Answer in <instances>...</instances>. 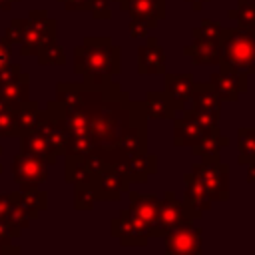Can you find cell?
<instances>
[{
	"label": "cell",
	"instance_id": "obj_1",
	"mask_svg": "<svg viewBox=\"0 0 255 255\" xmlns=\"http://www.w3.org/2000/svg\"><path fill=\"white\" fill-rule=\"evenodd\" d=\"M120 48L112 44L108 36H86L80 46L74 48V72L86 82L104 84L118 76L122 70Z\"/></svg>",
	"mask_w": 255,
	"mask_h": 255
},
{
	"label": "cell",
	"instance_id": "obj_2",
	"mask_svg": "<svg viewBox=\"0 0 255 255\" xmlns=\"http://www.w3.org/2000/svg\"><path fill=\"white\" fill-rule=\"evenodd\" d=\"M221 70H237L255 74V30L251 28H223L221 32Z\"/></svg>",
	"mask_w": 255,
	"mask_h": 255
},
{
	"label": "cell",
	"instance_id": "obj_3",
	"mask_svg": "<svg viewBox=\"0 0 255 255\" xmlns=\"http://www.w3.org/2000/svg\"><path fill=\"white\" fill-rule=\"evenodd\" d=\"M114 145L128 157L147 151V116L143 110V102L129 100L126 122Z\"/></svg>",
	"mask_w": 255,
	"mask_h": 255
},
{
	"label": "cell",
	"instance_id": "obj_4",
	"mask_svg": "<svg viewBox=\"0 0 255 255\" xmlns=\"http://www.w3.org/2000/svg\"><path fill=\"white\" fill-rule=\"evenodd\" d=\"M58 38V24L46 10H30L24 22V36L20 46L22 56H36L46 44Z\"/></svg>",
	"mask_w": 255,
	"mask_h": 255
},
{
	"label": "cell",
	"instance_id": "obj_5",
	"mask_svg": "<svg viewBox=\"0 0 255 255\" xmlns=\"http://www.w3.org/2000/svg\"><path fill=\"white\" fill-rule=\"evenodd\" d=\"M207 191L211 201L229 199V165L219 157H203L189 171Z\"/></svg>",
	"mask_w": 255,
	"mask_h": 255
},
{
	"label": "cell",
	"instance_id": "obj_6",
	"mask_svg": "<svg viewBox=\"0 0 255 255\" xmlns=\"http://www.w3.org/2000/svg\"><path fill=\"white\" fill-rule=\"evenodd\" d=\"M36 131H40L56 147L60 157L64 155V147H66V139H68V129H66V122H64V114H62L60 102L52 100V102H48L46 110H40Z\"/></svg>",
	"mask_w": 255,
	"mask_h": 255
},
{
	"label": "cell",
	"instance_id": "obj_7",
	"mask_svg": "<svg viewBox=\"0 0 255 255\" xmlns=\"http://www.w3.org/2000/svg\"><path fill=\"white\" fill-rule=\"evenodd\" d=\"M0 100L14 108L30 100V74L22 72L18 64L10 62L0 72Z\"/></svg>",
	"mask_w": 255,
	"mask_h": 255
},
{
	"label": "cell",
	"instance_id": "obj_8",
	"mask_svg": "<svg viewBox=\"0 0 255 255\" xmlns=\"http://www.w3.org/2000/svg\"><path fill=\"white\" fill-rule=\"evenodd\" d=\"M203 243V229L187 221L177 229L163 235V247L167 255H199Z\"/></svg>",
	"mask_w": 255,
	"mask_h": 255
},
{
	"label": "cell",
	"instance_id": "obj_9",
	"mask_svg": "<svg viewBox=\"0 0 255 255\" xmlns=\"http://www.w3.org/2000/svg\"><path fill=\"white\" fill-rule=\"evenodd\" d=\"M128 197H129V207H128L129 217L139 227L147 229L149 237H155L157 215H159V197L155 193H137V191H128Z\"/></svg>",
	"mask_w": 255,
	"mask_h": 255
},
{
	"label": "cell",
	"instance_id": "obj_10",
	"mask_svg": "<svg viewBox=\"0 0 255 255\" xmlns=\"http://www.w3.org/2000/svg\"><path fill=\"white\" fill-rule=\"evenodd\" d=\"M90 183L98 201H120L122 193L129 191V181L126 179V175L112 165H106L100 173L92 175Z\"/></svg>",
	"mask_w": 255,
	"mask_h": 255
},
{
	"label": "cell",
	"instance_id": "obj_11",
	"mask_svg": "<svg viewBox=\"0 0 255 255\" xmlns=\"http://www.w3.org/2000/svg\"><path fill=\"white\" fill-rule=\"evenodd\" d=\"M193 221L187 211L183 201L175 197L173 191H165L163 199H159V215H157V227H155V237H163L165 233L177 229L179 225Z\"/></svg>",
	"mask_w": 255,
	"mask_h": 255
},
{
	"label": "cell",
	"instance_id": "obj_12",
	"mask_svg": "<svg viewBox=\"0 0 255 255\" xmlns=\"http://www.w3.org/2000/svg\"><path fill=\"white\" fill-rule=\"evenodd\" d=\"M12 175L18 185H40L48 181V163L32 153L20 151L12 161Z\"/></svg>",
	"mask_w": 255,
	"mask_h": 255
},
{
	"label": "cell",
	"instance_id": "obj_13",
	"mask_svg": "<svg viewBox=\"0 0 255 255\" xmlns=\"http://www.w3.org/2000/svg\"><path fill=\"white\" fill-rule=\"evenodd\" d=\"M207 82L211 84L221 102H237L239 96L247 92V72L219 70L213 72Z\"/></svg>",
	"mask_w": 255,
	"mask_h": 255
},
{
	"label": "cell",
	"instance_id": "obj_14",
	"mask_svg": "<svg viewBox=\"0 0 255 255\" xmlns=\"http://www.w3.org/2000/svg\"><path fill=\"white\" fill-rule=\"evenodd\" d=\"M110 233H112L114 237H118L124 247H128V245H129V247H143V245H147V241L151 239L149 233H147V229L139 227V225L129 217L128 209H122L120 215L110 221Z\"/></svg>",
	"mask_w": 255,
	"mask_h": 255
},
{
	"label": "cell",
	"instance_id": "obj_15",
	"mask_svg": "<svg viewBox=\"0 0 255 255\" xmlns=\"http://www.w3.org/2000/svg\"><path fill=\"white\" fill-rule=\"evenodd\" d=\"M137 74H165V52L153 36H145V44L137 48Z\"/></svg>",
	"mask_w": 255,
	"mask_h": 255
},
{
	"label": "cell",
	"instance_id": "obj_16",
	"mask_svg": "<svg viewBox=\"0 0 255 255\" xmlns=\"http://www.w3.org/2000/svg\"><path fill=\"white\" fill-rule=\"evenodd\" d=\"M183 181H185V191H183V205H185V211L191 219H201L205 211L211 209V197L207 195V191L203 189V185L191 175V173H185L183 175Z\"/></svg>",
	"mask_w": 255,
	"mask_h": 255
},
{
	"label": "cell",
	"instance_id": "obj_17",
	"mask_svg": "<svg viewBox=\"0 0 255 255\" xmlns=\"http://www.w3.org/2000/svg\"><path fill=\"white\" fill-rule=\"evenodd\" d=\"M141 102H143V110H145L147 120H171V118H175V112L183 110L165 92H153L151 90L145 94V98Z\"/></svg>",
	"mask_w": 255,
	"mask_h": 255
},
{
	"label": "cell",
	"instance_id": "obj_18",
	"mask_svg": "<svg viewBox=\"0 0 255 255\" xmlns=\"http://www.w3.org/2000/svg\"><path fill=\"white\" fill-rule=\"evenodd\" d=\"M20 151L32 153V155L40 157L48 165H54L58 161V157H60V153L56 151V147L40 131H36V129L20 135Z\"/></svg>",
	"mask_w": 255,
	"mask_h": 255
},
{
	"label": "cell",
	"instance_id": "obj_19",
	"mask_svg": "<svg viewBox=\"0 0 255 255\" xmlns=\"http://www.w3.org/2000/svg\"><path fill=\"white\" fill-rule=\"evenodd\" d=\"M183 54L189 56L195 66H215L221 58V44L213 40L193 38V42L183 48Z\"/></svg>",
	"mask_w": 255,
	"mask_h": 255
},
{
	"label": "cell",
	"instance_id": "obj_20",
	"mask_svg": "<svg viewBox=\"0 0 255 255\" xmlns=\"http://www.w3.org/2000/svg\"><path fill=\"white\" fill-rule=\"evenodd\" d=\"M195 88V78L193 74H163V92L175 100L181 108L191 100Z\"/></svg>",
	"mask_w": 255,
	"mask_h": 255
},
{
	"label": "cell",
	"instance_id": "obj_21",
	"mask_svg": "<svg viewBox=\"0 0 255 255\" xmlns=\"http://www.w3.org/2000/svg\"><path fill=\"white\" fill-rule=\"evenodd\" d=\"M155 171H157V155L143 151V153L129 157L124 175L129 183H145L149 175H153Z\"/></svg>",
	"mask_w": 255,
	"mask_h": 255
},
{
	"label": "cell",
	"instance_id": "obj_22",
	"mask_svg": "<svg viewBox=\"0 0 255 255\" xmlns=\"http://www.w3.org/2000/svg\"><path fill=\"white\" fill-rule=\"evenodd\" d=\"M126 12L129 18L145 20L155 28L157 22L165 18V0H129Z\"/></svg>",
	"mask_w": 255,
	"mask_h": 255
},
{
	"label": "cell",
	"instance_id": "obj_23",
	"mask_svg": "<svg viewBox=\"0 0 255 255\" xmlns=\"http://www.w3.org/2000/svg\"><path fill=\"white\" fill-rule=\"evenodd\" d=\"M173 120V145L183 147V145H193L197 143L205 133H209L205 128L195 124L193 120L181 116V118H171Z\"/></svg>",
	"mask_w": 255,
	"mask_h": 255
},
{
	"label": "cell",
	"instance_id": "obj_24",
	"mask_svg": "<svg viewBox=\"0 0 255 255\" xmlns=\"http://www.w3.org/2000/svg\"><path fill=\"white\" fill-rule=\"evenodd\" d=\"M189 102H191V110L195 112H213V114L221 112V100L217 98L209 82H195Z\"/></svg>",
	"mask_w": 255,
	"mask_h": 255
},
{
	"label": "cell",
	"instance_id": "obj_25",
	"mask_svg": "<svg viewBox=\"0 0 255 255\" xmlns=\"http://www.w3.org/2000/svg\"><path fill=\"white\" fill-rule=\"evenodd\" d=\"M225 145H229V137L227 135H223L221 131H209L197 143L191 145V151L197 157H219V151Z\"/></svg>",
	"mask_w": 255,
	"mask_h": 255
},
{
	"label": "cell",
	"instance_id": "obj_26",
	"mask_svg": "<svg viewBox=\"0 0 255 255\" xmlns=\"http://www.w3.org/2000/svg\"><path fill=\"white\" fill-rule=\"evenodd\" d=\"M20 201L26 207V211L36 219L40 211L48 209V193L40 189V185H20Z\"/></svg>",
	"mask_w": 255,
	"mask_h": 255
},
{
	"label": "cell",
	"instance_id": "obj_27",
	"mask_svg": "<svg viewBox=\"0 0 255 255\" xmlns=\"http://www.w3.org/2000/svg\"><path fill=\"white\" fill-rule=\"evenodd\" d=\"M38 114H40V106L34 100H26L16 108V137L36 129Z\"/></svg>",
	"mask_w": 255,
	"mask_h": 255
},
{
	"label": "cell",
	"instance_id": "obj_28",
	"mask_svg": "<svg viewBox=\"0 0 255 255\" xmlns=\"http://www.w3.org/2000/svg\"><path fill=\"white\" fill-rule=\"evenodd\" d=\"M64 179L72 185L92 181V173H90L84 157H80V155H66L64 157Z\"/></svg>",
	"mask_w": 255,
	"mask_h": 255
},
{
	"label": "cell",
	"instance_id": "obj_29",
	"mask_svg": "<svg viewBox=\"0 0 255 255\" xmlns=\"http://www.w3.org/2000/svg\"><path fill=\"white\" fill-rule=\"evenodd\" d=\"M255 161V129L239 128L237 129V163L249 165Z\"/></svg>",
	"mask_w": 255,
	"mask_h": 255
},
{
	"label": "cell",
	"instance_id": "obj_30",
	"mask_svg": "<svg viewBox=\"0 0 255 255\" xmlns=\"http://www.w3.org/2000/svg\"><path fill=\"white\" fill-rule=\"evenodd\" d=\"M227 18L233 20L239 28L255 30V0H237V8H231Z\"/></svg>",
	"mask_w": 255,
	"mask_h": 255
},
{
	"label": "cell",
	"instance_id": "obj_31",
	"mask_svg": "<svg viewBox=\"0 0 255 255\" xmlns=\"http://www.w3.org/2000/svg\"><path fill=\"white\" fill-rule=\"evenodd\" d=\"M94 147H96V141H94V137L90 133H72L66 139V147H64V155L62 157H66V155H80V157H84Z\"/></svg>",
	"mask_w": 255,
	"mask_h": 255
},
{
	"label": "cell",
	"instance_id": "obj_32",
	"mask_svg": "<svg viewBox=\"0 0 255 255\" xmlns=\"http://www.w3.org/2000/svg\"><path fill=\"white\" fill-rule=\"evenodd\" d=\"M40 66H64L66 64V54L64 48L58 44V40L46 44L38 54H36Z\"/></svg>",
	"mask_w": 255,
	"mask_h": 255
},
{
	"label": "cell",
	"instance_id": "obj_33",
	"mask_svg": "<svg viewBox=\"0 0 255 255\" xmlns=\"http://www.w3.org/2000/svg\"><path fill=\"white\" fill-rule=\"evenodd\" d=\"M96 193L92 183H74V207L78 211H90L96 205Z\"/></svg>",
	"mask_w": 255,
	"mask_h": 255
},
{
	"label": "cell",
	"instance_id": "obj_34",
	"mask_svg": "<svg viewBox=\"0 0 255 255\" xmlns=\"http://www.w3.org/2000/svg\"><path fill=\"white\" fill-rule=\"evenodd\" d=\"M185 118L193 120L195 124H199L201 128H205L207 131H219V116L221 114H213V112H195V110H181Z\"/></svg>",
	"mask_w": 255,
	"mask_h": 255
},
{
	"label": "cell",
	"instance_id": "obj_35",
	"mask_svg": "<svg viewBox=\"0 0 255 255\" xmlns=\"http://www.w3.org/2000/svg\"><path fill=\"white\" fill-rule=\"evenodd\" d=\"M16 135V108L0 100V137Z\"/></svg>",
	"mask_w": 255,
	"mask_h": 255
},
{
	"label": "cell",
	"instance_id": "obj_36",
	"mask_svg": "<svg viewBox=\"0 0 255 255\" xmlns=\"http://www.w3.org/2000/svg\"><path fill=\"white\" fill-rule=\"evenodd\" d=\"M221 32H223V26H221L219 22H213V20H207V18H203V20L199 22V26L191 30L193 38L213 40V42H219V40H221Z\"/></svg>",
	"mask_w": 255,
	"mask_h": 255
},
{
	"label": "cell",
	"instance_id": "obj_37",
	"mask_svg": "<svg viewBox=\"0 0 255 255\" xmlns=\"http://www.w3.org/2000/svg\"><path fill=\"white\" fill-rule=\"evenodd\" d=\"M24 18H12L8 28H6V34H4V40L10 44V46H18L22 42V36H24Z\"/></svg>",
	"mask_w": 255,
	"mask_h": 255
},
{
	"label": "cell",
	"instance_id": "obj_38",
	"mask_svg": "<svg viewBox=\"0 0 255 255\" xmlns=\"http://www.w3.org/2000/svg\"><path fill=\"white\" fill-rule=\"evenodd\" d=\"M112 2L114 0H90V12H92L94 20L112 18Z\"/></svg>",
	"mask_w": 255,
	"mask_h": 255
},
{
	"label": "cell",
	"instance_id": "obj_39",
	"mask_svg": "<svg viewBox=\"0 0 255 255\" xmlns=\"http://www.w3.org/2000/svg\"><path fill=\"white\" fill-rule=\"evenodd\" d=\"M151 30H155L149 22L145 20H139V18H129V24H128V32L131 38H145Z\"/></svg>",
	"mask_w": 255,
	"mask_h": 255
},
{
	"label": "cell",
	"instance_id": "obj_40",
	"mask_svg": "<svg viewBox=\"0 0 255 255\" xmlns=\"http://www.w3.org/2000/svg\"><path fill=\"white\" fill-rule=\"evenodd\" d=\"M10 60H12V46L4 38H0V72L10 64Z\"/></svg>",
	"mask_w": 255,
	"mask_h": 255
},
{
	"label": "cell",
	"instance_id": "obj_41",
	"mask_svg": "<svg viewBox=\"0 0 255 255\" xmlns=\"http://www.w3.org/2000/svg\"><path fill=\"white\" fill-rule=\"evenodd\" d=\"M60 2L70 12H86V10H90V0H60Z\"/></svg>",
	"mask_w": 255,
	"mask_h": 255
},
{
	"label": "cell",
	"instance_id": "obj_42",
	"mask_svg": "<svg viewBox=\"0 0 255 255\" xmlns=\"http://www.w3.org/2000/svg\"><path fill=\"white\" fill-rule=\"evenodd\" d=\"M8 213H10V193H2L0 195V219L8 221Z\"/></svg>",
	"mask_w": 255,
	"mask_h": 255
},
{
	"label": "cell",
	"instance_id": "obj_43",
	"mask_svg": "<svg viewBox=\"0 0 255 255\" xmlns=\"http://www.w3.org/2000/svg\"><path fill=\"white\" fill-rule=\"evenodd\" d=\"M247 183H255V161L247 165V175H245Z\"/></svg>",
	"mask_w": 255,
	"mask_h": 255
},
{
	"label": "cell",
	"instance_id": "obj_44",
	"mask_svg": "<svg viewBox=\"0 0 255 255\" xmlns=\"http://www.w3.org/2000/svg\"><path fill=\"white\" fill-rule=\"evenodd\" d=\"M185 2H189V4H191V8H193L195 12H201V10H203V6H205L209 0H185Z\"/></svg>",
	"mask_w": 255,
	"mask_h": 255
},
{
	"label": "cell",
	"instance_id": "obj_45",
	"mask_svg": "<svg viewBox=\"0 0 255 255\" xmlns=\"http://www.w3.org/2000/svg\"><path fill=\"white\" fill-rule=\"evenodd\" d=\"M14 2H20V0H0V10H10Z\"/></svg>",
	"mask_w": 255,
	"mask_h": 255
},
{
	"label": "cell",
	"instance_id": "obj_46",
	"mask_svg": "<svg viewBox=\"0 0 255 255\" xmlns=\"http://www.w3.org/2000/svg\"><path fill=\"white\" fill-rule=\"evenodd\" d=\"M128 2H129V0H120V2H118V4H120V10H122V12H126V10H128Z\"/></svg>",
	"mask_w": 255,
	"mask_h": 255
},
{
	"label": "cell",
	"instance_id": "obj_47",
	"mask_svg": "<svg viewBox=\"0 0 255 255\" xmlns=\"http://www.w3.org/2000/svg\"><path fill=\"white\" fill-rule=\"evenodd\" d=\"M2 153H4V147L0 145V173L4 171V165H2Z\"/></svg>",
	"mask_w": 255,
	"mask_h": 255
},
{
	"label": "cell",
	"instance_id": "obj_48",
	"mask_svg": "<svg viewBox=\"0 0 255 255\" xmlns=\"http://www.w3.org/2000/svg\"><path fill=\"white\" fill-rule=\"evenodd\" d=\"M114 2H120V0H114Z\"/></svg>",
	"mask_w": 255,
	"mask_h": 255
}]
</instances>
